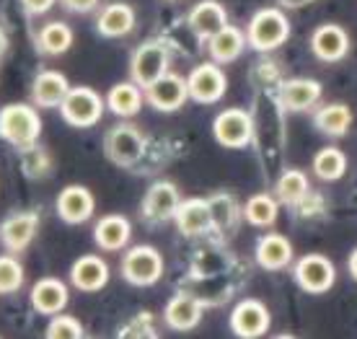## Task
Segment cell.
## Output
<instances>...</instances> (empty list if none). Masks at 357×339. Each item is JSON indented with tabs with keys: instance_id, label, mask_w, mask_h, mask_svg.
Returning <instances> with one entry per match:
<instances>
[{
	"instance_id": "obj_1",
	"label": "cell",
	"mask_w": 357,
	"mask_h": 339,
	"mask_svg": "<svg viewBox=\"0 0 357 339\" xmlns=\"http://www.w3.org/2000/svg\"><path fill=\"white\" fill-rule=\"evenodd\" d=\"M42 135V116L36 114L31 104H8L0 109V137L10 143L13 148H29V145L39 143Z\"/></svg>"
},
{
	"instance_id": "obj_2",
	"label": "cell",
	"mask_w": 357,
	"mask_h": 339,
	"mask_svg": "<svg viewBox=\"0 0 357 339\" xmlns=\"http://www.w3.org/2000/svg\"><path fill=\"white\" fill-rule=\"evenodd\" d=\"M287 36H290V21L277 8L257 10L249 21V29H246V39L257 52H272V50L285 45Z\"/></svg>"
},
{
	"instance_id": "obj_3",
	"label": "cell",
	"mask_w": 357,
	"mask_h": 339,
	"mask_svg": "<svg viewBox=\"0 0 357 339\" xmlns=\"http://www.w3.org/2000/svg\"><path fill=\"white\" fill-rule=\"evenodd\" d=\"M122 277L135 287H151L163 277V257L161 251L151 243H137L132 249L125 251L122 257Z\"/></svg>"
},
{
	"instance_id": "obj_4",
	"label": "cell",
	"mask_w": 357,
	"mask_h": 339,
	"mask_svg": "<svg viewBox=\"0 0 357 339\" xmlns=\"http://www.w3.org/2000/svg\"><path fill=\"white\" fill-rule=\"evenodd\" d=\"M104 109H107V101L98 96L93 89H89V86H73L68 91L65 101L60 104V114H63V119L70 127L86 130V127H93L101 122Z\"/></svg>"
},
{
	"instance_id": "obj_5",
	"label": "cell",
	"mask_w": 357,
	"mask_h": 339,
	"mask_svg": "<svg viewBox=\"0 0 357 339\" xmlns=\"http://www.w3.org/2000/svg\"><path fill=\"white\" fill-rule=\"evenodd\" d=\"M169 60H171V52L161 39H148V42H143V45L135 50L132 63H130L132 81L137 86H143V89L153 86L161 75L169 73Z\"/></svg>"
},
{
	"instance_id": "obj_6",
	"label": "cell",
	"mask_w": 357,
	"mask_h": 339,
	"mask_svg": "<svg viewBox=\"0 0 357 339\" xmlns=\"http://www.w3.org/2000/svg\"><path fill=\"white\" fill-rule=\"evenodd\" d=\"M104 153L116 166H135L145 153V135L132 125H116L104 135Z\"/></svg>"
},
{
	"instance_id": "obj_7",
	"label": "cell",
	"mask_w": 357,
	"mask_h": 339,
	"mask_svg": "<svg viewBox=\"0 0 357 339\" xmlns=\"http://www.w3.org/2000/svg\"><path fill=\"white\" fill-rule=\"evenodd\" d=\"M213 135L223 148H246L254 140V119L246 109H225L215 116Z\"/></svg>"
},
{
	"instance_id": "obj_8",
	"label": "cell",
	"mask_w": 357,
	"mask_h": 339,
	"mask_svg": "<svg viewBox=\"0 0 357 339\" xmlns=\"http://www.w3.org/2000/svg\"><path fill=\"white\" fill-rule=\"evenodd\" d=\"M293 277L298 287L305 293H326L331 290L334 280H337V267L331 264V259L324 254H305L303 259H298V264L293 269Z\"/></svg>"
},
{
	"instance_id": "obj_9",
	"label": "cell",
	"mask_w": 357,
	"mask_h": 339,
	"mask_svg": "<svg viewBox=\"0 0 357 339\" xmlns=\"http://www.w3.org/2000/svg\"><path fill=\"white\" fill-rule=\"evenodd\" d=\"M189 98H195L197 104H215L225 96L228 91V78L220 70V63H202L189 73Z\"/></svg>"
},
{
	"instance_id": "obj_10",
	"label": "cell",
	"mask_w": 357,
	"mask_h": 339,
	"mask_svg": "<svg viewBox=\"0 0 357 339\" xmlns=\"http://www.w3.org/2000/svg\"><path fill=\"white\" fill-rule=\"evenodd\" d=\"M187 98H189V83L187 78H181L176 73H166L153 86L145 89V101L155 112H163V114L181 109L187 104Z\"/></svg>"
},
{
	"instance_id": "obj_11",
	"label": "cell",
	"mask_w": 357,
	"mask_h": 339,
	"mask_svg": "<svg viewBox=\"0 0 357 339\" xmlns=\"http://www.w3.org/2000/svg\"><path fill=\"white\" fill-rule=\"evenodd\" d=\"M269 308L261 301H254V298H246L241 303H236L231 313V331L241 339H254L267 334L269 329Z\"/></svg>"
},
{
	"instance_id": "obj_12",
	"label": "cell",
	"mask_w": 357,
	"mask_h": 339,
	"mask_svg": "<svg viewBox=\"0 0 357 339\" xmlns=\"http://www.w3.org/2000/svg\"><path fill=\"white\" fill-rule=\"evenodd\" d=\"M178 205H181V195H178V187L171 184L166 179L161 181H153L148 192L143 197V215L151 220V223H166L176 215Z\"/></svg>"
},
{
	"instance_id": "obj_13",
	"label": "cell",
	"mask_w": 357,
	"mask_h": 339,
	"mask_svg": "<svg viewBox=\"0 0 357 339\" xmlns=\"http://www.w3.org/2000/svg\"><path fill=\"white\" fill-rule=\"evenodd\" d=\"M54 210H57V215L63 218L65 223L81 225L93 215V210H96V199H93L89 187H83V184H70V187H65L63 192L57 195Z\"/></svg>"
},
{
	"instance_id": "obj_14",
	"label": "cell",
	"mask_w": 357,
	"mask_h": 339,
	"mask_svg": "<svg viewBox=\"0 0 357 339\" xmlns=\"http://www.w3.org/2000/svg\"><path fill=\"white\" fill-rule=\"evenodd\" d=\"M311 52L321 63H340L349 52V34L340 24H321L311 34Z\"/></svg>"
},
{
	"instance_id": "obj_15",
	"label": "cell",
	"mask_w": 357,
	"mask_h": 339,
	"mask_svg": "<svg viewBox=\"0 0 357 339\" xmlns=\"http://www.w3.org/2000/svg\"><path fill=\"white\" fill-rule=\"evenodd\" d=\"M174 223H176L178 233L187 239H197V236L215 231L210 199H181V205L174 215Z\"/></svg>"
},
{
	"instance_id": "obj_16",
	"label": "cell",
	"mask_w": 357,
	"mask_h": 339,
	"mask_svg": "<svg viewBox=\"0 0 357 339\" xmlns=\"http://www.w3.org/2000/svg\"><path fill=\"white\" fill-rule=\"evenodd\" d=\"M36 231H39V215L34 210H24V213L10 215L8 220L0 225V243L10 251V254H21L29 249V243L34 241Z\"/></svg>"
},
{
	"instance_id": "obj_17",
	"label": "cell",
	"mask_w": 357,
	"mask_h": 339,
	"mask_svg": "<svg viewBox=\"0 0 357 339\" xmlns=\"http://www.w3.org/2000/svg\"><path fill=\"white\" fill-rule=\"evenodd\" d=\"M187 24L199 42H207L213 34H218L223 27H228V10L218 0H199L195 8L189 10Z\"/></svg>"
},
{
	"instance_id": "obj_18",
	"label": "cell",
	"mask_w": 357,
	"mask_h": 339,
	"mask_svg": "<svg viewBox=\"0 0 357 339\" xmlns=\"http://www.w3.org/2000/svg\"><path fill=\"white\" fill-rule=\"evenodd\" d=\"M70 282L83 293H98L109 282V264L96 254H83L73 262Z\"/></svg>"
},
{
	"instance_id": "obj_19",
	"label": "cell",
	"mask_w": 357,
	"mask_h": 339,
	"mask_svg": "<svg viewBox=\"0 0 357 339\" xmlns=\"http://www.w3.org/2000/svg\"><path fill=\"white\" fill-rule=\"evenodd\" d=\"M324 89L319 81H311V78H293V81H285L277 91L280 96V104L287 112H308L319 104Z\"/></svg>"
},
{
	"instance_id": "obj_20",
	"label": "cell",
	"mask_w": 357,
	"mask_h": 339,
	"mask_svg": "<svg viewBox=\"0 0 357 339\" xmlns=\"http://www.w3.org/2000/svg\"><path fill=\"white\" fill-rule=\"evenodd\" d=\"M202 313H205V301H199L189 293H178L166 303L163 319L174 331H189L199 324Z\"/></svg>"
},
{
	"instance_id": "obj_21",
	"label": "cell",
	"mask_w": 357,
	"mask_h": 339,
	"mask_svg": "<svg viewBox=\"0 0 357 339\" xmlns=\"http://www.w3.org/2000/svg\"><path fill=\"white\" fill-rule=\"evenodd\" d=\"M68 285L57 277H42L36 280L34 287H31V306H34L36 313L42 316H54L60 313L68 306Z\"/></svg>"
},
{
	"instance_id": "obj_22",
	"label": "cell",
	"mask_w": 357,
	"mask_h": 339,
	"mask_svg": "<svg viewBox=\"0 0 357 339\" xmlns=\"http://www.w3.org/2000/svg\"><path fill=\"white\" fill-rule=\"evenodd\" d=\"M70 91V83L63 73L57 70H42L31 83V101L42 109H60V104L65 101Z\"/></svg>"
},
{
	"instance_id": "obj_23",
	"label": "cell",
	"mask_w": 357,
	"mask_h": 339,
	"mask_svg": "<svg viewBox=\"0 0 357 339\" xmlns=\"http://www.w3.org/2000/svg\"><path fill=\"white\" fill-rule=\"evenodd\" d=\"M96 29L107 39H122L135 29V8L127 3H109L98 10Z\"/></svg>"
},
{
	"instance_id": "obj_24",
	"label": "cell",
	"mask_w": 357,
	"mask_h": 339,
	"mask_svg": "<svg viewBox=\"0 0 357 339\" xmlns=\"http://www.w3.org/2000/svg\"><path fill=\"white\" fill-rule=\"evenodd\" d=\"M93 239H96L98 249L122 251L132 239V223L125 215H107L93 225Z\"/></svg>"
},
{
	"instance_id": "obj_25",
	"label": "cell",
	"mask_w": 357,
	"mask_h": 339,
	"mask_svg": "<svg viewBox=\"0 0 357 339\" xmlns=\"http://www.w3.org/2000/svg\"><path fill=\"white\" fill-rule=\"evenodd\" d=\"M257 262L259 267L277 272L293 264V243L287 241L282 233H267L264 239L257 243Z\"/></svg>"
},
{
	"instance_id": "obj_26",
	"label": "cell",
	"mask_w": 357,
	"mask_h": 339,
	"mask_svg": "<svg viewBox=\"0 0 357 339\" xmlns=\"http://www.w3.org/2000/svg\"><path fill=\"white\" fill-rule=\"evenodd\" d=\"M246 34H243L238 27H233V24H228V27H223L218 34H213L210 39H207V52H210V57H213L215 63H233V60H238V54L243 52V47H246Z\"/></svg>"
},
{
	"instance_id": "obj_27",
	"label": "cell",
	"mask_w": 357,
	"mask_h": 339,
	"mask_svg": "<svg viewBox=\"0 0 357 339\" xmlns=\"http://www.w3.org/2000/svg\"><path fill=\"white\" fill-rule=\"evenodd\" d=\"M143 86H137L135 81L116 83L114 89L109 91L107 107L114 112L116 116H132L143 109Z\"/></svg>"
},
{
	"instance_id": "obj_28",
	"label": "cell",
	"mask_w": 357,
	"mask_h": 339,
	"mask_svg": "<svg viewBox=\"0 0 357 339\" xmlns=\"http://www.w3.org/2000/svg\"><path fill=\"white\" fill-rule=\"evenodd\" d=\"M313 125L329 137H342L352 127V112L344 104H326V107L316 109Z\"/></svg>"
},
{
	"instance_id": "obj_29",
	"label": "cell",
	"mask_w": 357,
	"mask_h": 339,
	"mask_svg": "<svg viewBox=\"0 0 357 339\" xmlns=\"http://www.w3.org/2000/svg\"><path fill=\"white\" fill-rule=\"evenodd\" d=\"M73 45V29L63 21H52L45 24L42 31L36 34V47L42 54H63Z\"/></svg>"
},
{
	"instance_id": "obj_30",
	"label": "cell",
	"mask_w": 357,
	"mask_h": 339,
	"mask_svg": "<svg viewBox=\"0 0 357 339\" xmlns=\"http://www.w3.org/2000/svg\"><path fill=\"white\" fill-rule=\"evenodd\" d=\"M308 197V176L298 169H287L277 181V199L282 205H301Z\"/></svg>"
},
{
	"instance_id": "obj_31",
	"label": "cell",
	"mask_w": 357,
	"mask_h": 339,
	"mask_svg": "<svg viewBox=\"0 0 357 339\" xmlns=\"http://www.w3.org/2000/svg\"><path fill=\"white\" fill-rule=\"evenodd\" d=\"M347 171V156L340 148H321L313 158V174L324 181H337Z\"/></svg>"
},
{
	"instance_id": "obj_32",
	"label": "cell",
	"mask_w": 357,
	"mask_h": 339,
	"mask_svg": "<svg viewBox=\"0 0 357 339\" xmlns=\"http://www.w3.org/2000/svg\"><path fill=\"white\" fill-rule=\"evenodd\" d=\"M210 199V210H213V223L218 233H228L238 225V215H241V207L233 199L231 195H213L207 197Z\"/></svg>"
},
{
	"instance_id": "obj_33",
	"label": "cell",
	"mask_w": 357,
	"mask_h": 339,
	"mask_svg": "<svg viewBox=\"0 0 357 339\" xmlns=\"http://www.w3.org/2000/svg\"><path fill=\"white\" fill-rule=\"evenodd\" d=\"M277 202L272 195H254L243 205V218L257 228H269L277 220Z\"/></svg>"
},
{
	"instance_id": "obj_34",
	"label": "cell",
	"mask_w": 357,
	"mask_h": 339,
	"mask_svg": "<svg viewBox=\"0 0 357 339\" xmlns=\"http://www.w3.org/2000/svg\"><path fill=\"white\" fill-rule=\"evenodd\" d=\"M50 169H52V158H50L47 148H42L39 143L24 148V153H21V171L29 179H42Z\"/></svg>"
},
{
	"instance_id": "obj_35",
	"label": "cell",
	"mask_w": 357,
	"mask_h": 339,
	"mask_svg": "<svg viewBox=\"0 0 357 339\" xmlns=\"http://www.w3.org/2000/svg\"><path fill=\"white\" fill-rule=\"evenodd\" d=\"M24 264L10 254L0 257V295L18 293L24 287Z\"/></svg>"
},
{
	"instance_id": "obj_36",
	"label": "cell",
	"mask_w": 357,
	"mask_h": 339,
	"mask_svg": "<svg viewBox=\"0 0 357 339\" xmlns=\"http://www.w3.org/2000/svg\"><path fill=\"white\" fill-rule=\"evenodd\" d=\"M50 339H81L86 337V329L75 316H65V313H54L50 326L45 331Z\"/></svg>"
},
{
	"instance_id": "obj_37",
	"label": "cell",
	"mask_w": 357,
	"mask_h": 339,
	"mask_svg": "<svg viewBox=\"0 0 357 339\" xmlns=\"http://www.w3.org/2000/svg\"><path fill=\"white\" fill-rule=\"evenodd\" d=\"M54 3L57 0H21V8L29 16H42V13H47V10L52 8Z\"/></svg>"
},
{
	"instance_id": "obj_38",
	"label": "cell",
	"mask_w": 357,
	"mask_h": 339,
	"mask_svg": "<svg viewBox=\"0 0 357 339\" xmlns=\"http://www.w3.org/2000/svg\"><path fill=\"white\" fill-rule=\"evenodd\" d=\"M60 3L68 10H73V13H89V10H96L101 0H60Z\"/></svg>"
},
{
	"instance_id": "obj_39",
	"label": "cell",
	"mask_w": 357,
	"mask_h": 339,
	"mask_svg": "<svg viewBox=\"0 0 357 339\" xmlns=\"http://www.w3.org/2000/svg\"><path fill=\"white\" fill-rule=\"evenodd\" d=\"M277 3L285 8H303V6H311L313 0H277Z\"/></svg>"
},
{
	"instance_id": "obj_40",
	"label": "cell",
	"mask_w": 357,
	"mask_h": 339,
	"mask_svg": "<svg viewBox=\"0 0 357 339\" xmlns=\"http://www.w3.org/2000/svg\"><path fill=\"white\" fill-rule=\"evenodd\" d=\"M347 269H349V275H352V280H357V249L349 254L347 259Z\"/></svg>"
},
{
	"instance_id": "obj_41",
	"label": "cell",
	"mask_w": 357,
	"mask_h": 339,
	"mask_svg": "<svg viewBox=\"0 0 357 339\" xmlns=\"http://www.w3.org/2000/svg\"><path fill=\"white\" fill-rule=\"evenodd\" d=\"M6 50H8V34H6V29L0 27V57H3Z\"/></svg>"
}]
</instances>
